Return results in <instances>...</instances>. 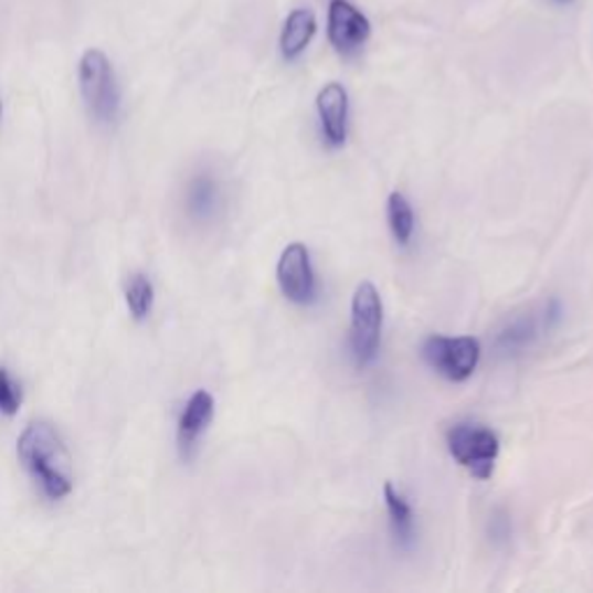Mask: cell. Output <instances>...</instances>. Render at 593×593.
<instances>
[{
    "label": "cell",
    "mask_w": 593,
    "mask_h": 593,
    "mask_svg": "<svg viewBox=\"0 0 593 593\" xmlns=\"http://www.w3.org/2000/svg\"><path fill=\"white\" fill-rule=\"evenodd\" d=\"M536 337V322L533 318H519L506 327V331L498 337V348L504 350H517L525 348Z\"/></svg>",
    "instance_id": "9a60e30c"
},
{
    "label": "cell",
    "mask_w": 593,
    "mask_h": 593,
    "mask_svg": "<svg viewBox=\"0 0 593 593\" xmlns=\"http://www.w3.org/2000/svg\"><path fill=\"white\" fill-rule=\"evenodd\" d=\"M318 118H320V128L327 139L329 147H343L348 139V91L339 82H329L320 88L318 98Z\"/></svg>",
    "instance_id": "ba28073f"
},
{
    "label": "cell",
    "mask_w": 593,
    "mask_h": 593,
    "mask_svg": "<svg viewBox=\"0 0 593 593\" xmlns=\"http://www.w3.org/2000/svg\"><path fill=\"white\" fill-rule=\"evenodd\" d=\"M385 506H388L390 525H392L396 542L401 544V548H411L413 540H415L413 510H411V504L406 501V496L396 491L392 483L385 485Z\"/></svg>",
    "instance_id": "8fae6325"
},
{
    "label": "cell",
    "mask_w": 593,
    "mask_h": 593,
    "mask_svg": "<svg viewBox=\"0 0 593 593\" xmlns=\"http://www.w3.org/2000/svg\"><path fill=\"white\" fill-rule=\"evenodd\" d=\"M383 301L369 280L360 283L350 306V348L358 367H369L381 348Z\"/></svg>",
    "instance_id": "3957f363"
},
{
    "label": "cell",
    "mask_w": 593,
    "mask_h": 593,
    "mask_svg": "<svg viewBox=\"0 0 593 593\" xmlns=\"http://www.w3.org/2000/svg\"><path fill=\"white\" fill-rule=\"evenodd\" d=\"M371 38L369 17L350 0H329L327 6V40L341 56H354L364 50Z\"/></svg>",
    "instance_id": "8992f818"
},
{
    "label": "cell",
    "mask_w": 593,
    "mask_h": 593,
    "mask_svg": "<svg viewBox=\"0 0 593 593\" xmlns=\"http://www.w3.org/2000/svg\"><path fill=\"white\" fill-rule=\"evenodd\" d=\"M278 288L293 304H314L318 295L316 274L311 267V255L304 244H290L280 253L278 267H276Z\"/></svg>",
    "instance_id": "52a82bcc"
},
{
    "label": "cell",
    "mask_w": 593,
    "mask_h": 593,
    "mask_svg": "<svg viewBox=\"0 0 593 593\" xmlns=\"http://www.w3.org/2000/svg\"><path fill=\"white\" fill-rule=\"evenodd\" d=\"M557 3H561V6H568V3H573V0H557Z\"/></svg>",
    "instance_id": "e0dca14e"
},
{
    "label": "cell",
    "mask_w": 593,
    "mask_h": 593,
    "mask_svg": "<svg viewBox=\"0 0 593 593\" xmlns=\"http://www.w3.org/2000/svg\"><path fill=\"white\" fill-rule=\"evenodd\" d=\"M153 283L145 274H133L126 286V304L135 320H147L153 311Z\"/></svg>",
    "instance_id": "5bb4252c"
},
{
    "label": "cell",
    "mask_w": 593,
    "mask_h": 593,
    "mask_svg": "<svg viewBox=\"0 0 593 593\" xmlns=\"http://www.w3.org/2000/svg\"><path fill=\"white\" fill-rule=\"evenodd\" d=\"M17 453L44 496L59 501L73 491V462L61 434L50 422L29 424L17 441Z\"/></svg>",
    "instance_id": "6da1fadb"
},
{
    "label": "cell",
    "mask_w": 593,
    "mask_h": 593,
    "mask_svg": "<svg viewBox=\"0 0 593 593\" xmlns=\"http://www.w3.org/2000/svg\"><path fill=\"white\" fill-rule=\"evenodd\" d=\"M82 98L98 124H114L121 112V91L109 59L100 50L84 52L80 61Z\"/></svg>",
    "instance_id": "7a4b0ae2"
},
{
    "label": "cell",
    "mask_w": 593,
    "mask_h": 593,
    "mask_svg": "<svg viewBox=\"0 0 593 593\" xmlns=\"http://www.w3.org/2000/svg\"><path fill=\"white\" fill-rule=\"evenodd\" d=\"M388 223H390V230L394 234L396 244L409 246L413 230H415V216H413V209H411V202L406 200V195H401V193L390 195V200H388Z\"/></svg>",
    "instance_id": "4fadbf2b"
},
{
    "label": "cell",
    "mask_w": 593,
    "mask_h": 593,
    "mask_svg": "<svg viewBox=\"0 0 593 593\" xmlns=\"http://www.w3.org/2000/svg\"><path fill=\"white\" fill-rule=\"evenodd\" d=\"M316 33H318L316 12L308 8L293 10L286 17V21H283V29H280V38H278L280 56L286 61H297L308 50V44L314 42Z\"/></svg>",
    "instance_id": "9c48e42d"
},
{
    "label": "cell",
    "mask_w": 593,
    "mask_h": 593,
    "mask_svg": "<svg viewBox=\"0 0 593 593\" xmlns=\"http://www.w3.org/2000/svg\"><path fill=\"white\" fill-rule=\"evenodd\" d=\"M447 449L459 466H464L473 478L487 480L494 470V464L501 453L498 436L476 422H459L449 426Z\"/></svg>",
    "instance_id": "277c9868"
},
{
    "label": "cell",
    "mask_w": 593,
    "mask_h": 593,
    "mask_svg": "<svg viewBox=\"0 0 593 593\" xmlns=\"http://www.w3.org/2000/svg\"><path fill=\"white\" fill-rule=\"evenodd\" d=\"M219 209V186L211 177L202 174L188 188V211L198 221H209Z\"/></svg>",
    "instance_id": "7c38bea8"
},
{
    "label": "cell",
    "mask_w": 593,
    "mask_h": 593,
    "mask_svg": "<svg viewBox=\"0 0 593 593\" xmlns=\"http://www.w3.org/2000/svg\"><path fill=\"white\" fill-rule=\"evenodd\" d=\"M213 417V396L207 390H198L188 399L186 409L179 417V447L183 457H191L200 436L207 432V426Z\"/></svg>",
    "instance_id": "30bf717a"
},
{
    "label": "cell",
    "mask_w": 593,
    "mask_h": 593,
    "mask_svg": "<svg viewBox=\"0 0 593 593\" xmlns=\"http://www.w3.org/2000/svg\"><path fill=\"white\" fill-rule=\"evenodd\" d=\"M422 358L447 381L464 383L480 362V341L473 337L436 335L424 341Z\"/></svg>",
    "instance_id": "5b68a950"
},
{
    "label": "cell",
    "mask_w": 593,
    "mask_h": 593,
    "mask_svg": "<svg viewBox=\"0 0 593 593\" xmlns=\"http://www.w3.org/2000/svg\"><path fill=\"white\" fill-rule=\"evenodd\" d=\"M21 406V390L14 385L8 369H0V413L17 415Z\"/></svg>",
    "instance_id": "2e32d148"
}]
</instances>
